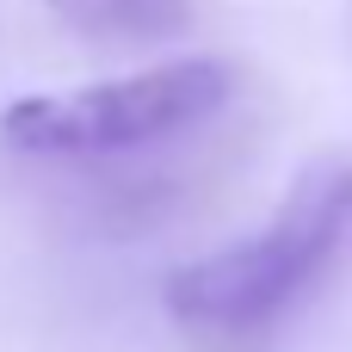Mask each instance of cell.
Masks as SVG:
<instances>
[{
  "instance_id": "7a4b0ae2",
  "label": "cell",
  "mask_w": 352,
  "mask_h": 352,
  "mask_svg": "<svg viewBox=\"0 0 352 352\" xmlns=\"http://www.w3.org/2000/svg\"><path fill=\"white\" fill-rule=\"evenodd\" d=\"M229 87H235L229 68L210 56L161 62L124 80L12 99L0 111V136L19 155H118V148H142L204 124L229 99Z\"/></svg>"
},
{
  "instance_id": "6da1fadb",
  "label": "cell",
  "mask_w": 352,
  "mask_h": 352,
  "mask_svg": "<svg viewBox=\"0 0 352 352\" xmlns=\"http://www.w3.org/2000/svg\"><path fill=\"white\" fill-rule=\"evenodd\" d=\"M352 235V161H316L272 223L167 278V309L198 328H254L278 316Z\"/></svg>"
},
{
  "instance_id": "3957f363",
  "label": "cell",
  "mask_w": 352,
  "mask_h": 352,
  "mask_svg": "<svg viewBox=\"0 0 352 352\" xmlns=\"http://www.w3.org/2000/svg\"><path fill=\"white\" fill-rule=\"evenodd\" d=\"M50 6L93 37H167L192 12V0H50Z\"/></svg>"
}]
</instances>
